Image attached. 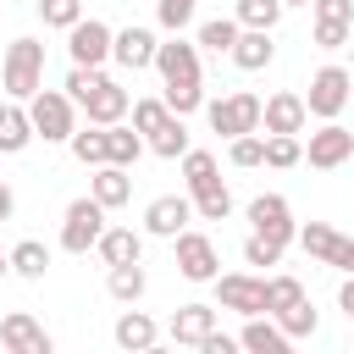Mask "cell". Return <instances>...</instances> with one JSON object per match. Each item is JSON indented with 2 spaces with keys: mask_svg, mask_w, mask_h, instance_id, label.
Masks as SVG:
<instances>
[{
  "mask_svg": "<svg viewBox=\"0 0 354 354\" xmlns=\"http://www.w3.org/2000/svg\"><path fill=\"white\" fill-rule=\"evenodd\" d=\"M28 116L44 144H72V133H77V100L66 88H39L28 100Z\"/></svg>",
  "mask_w": 354,
  "mask_h": 354,
  "instance_id": "3",
  "label": "cell"
},
{
  "mask_svg": "<svg viewBox=\"0 0 354 354\" xmlns=\"http://www.w3.org/2000/svg\"><path fill=\"white\" fill-rule=\"evenodd\" d=\"M227 160L232 166H266V133H243V138H232V149H227Z\"/></svg>",
  "mask_w": 354,
  "mask_h": 354,
  "instance_id": "36",
  "label": "cell"
},
{
  "mask_svg": "<svg viewBox=\"0 0 354 354\" xmlns=\"http://www.w3.org/2000/svg\"><path fill=\"white\" fill-rule=\"evenodd\" d=\"M304 122H310L304 94H271L266 111H260V127L266 133H304Z\"/></svg>",
  "mask_w": 354,
  "mask_h": 354,
  "instance_id": "17",
  "label": "cell"
},
{
  "mask_svg": "<svg viewBox=\"0 0 354 354\" xmlns=\"http://www.w3.org/2000/svg\"><path fill=\"white\" fill-rule=\"evenodd\" d=\"M332 266H337L343 277H354V238H343V243H337V254H332Z\"/></svg>",
  "mask_w": 354,
  "mask_h": 354,
  "instance_id": "45",
  "label": "cell"
},
{
  "mask_svg": "<svg viewBox=\"0 0 354 354\" xmlns=\"http://www.w3.org/2000/svg\"><path fill=\"white\" fill-rule=\"evenodd\" d=\"M149 149H155L160 160H183V155L194 149V144H188V127H183V116H177V111H171V116L149 133Z\"/></svg>",
  "mask_w": 354,
  "mask_h": 354,
  "instance_id": "23",
  "label": "cell"
},
{
  "mask_svg": "<svg viewBox=\"0 0 354 354\" xmlns=\"http://www.w3.org/2000/svg\"><path fill=\"white\" fill-rule=\"evenodd\" d=\"M348 72H354V44H348Z\"/></svg>",
  "mask_w": 354,
  "mask_h": 354,
  "instance_id": "50",
  "label": "cell"
},
{
  "mask_svg": "<svg viewBox=\"0 0 354 354\" xmlns=\"http://www.w3.org/2000/svg\"><path fill=\"white\" fill-rule=\"evenodd\" d=\"M249 227L260 238H277V243H293L299 238V221H293V205L282 194H254L249 199Z\"/></svg>",
  "mask_w": 354,
  "mask_h": 354,
  "instance_id": "10",
  "label": "cell"
},
{
  "mask_svg": "<svg viewBox=\"0 0 354 354\" xmlns=\"http://www.w3.org/2000/svg\"><path fill=\"white\" fill-rule=\"evenodd\" d=\"M348 155H354V133H348V127H337V122L315 127V133H310V144H304V160H310L315 171H332V166H343Z\"/></svg>",
  "mask_w": 354,
  "mask_h": 354,
  "instance_id": "11",
  "label": "cell"
},
{
  "mask_svg": "<svg viewBox=\"0 0 354 354\" xmlns=\"http://www.w3.org/2000/svg\"><path fill=\"white\" fill-rule=\"evenodd\" d=\"M11 271L28 277V282H44V271H50V249H44L39 238H22V243L11 249Z\"/></svg>",
  "mask_w": 354,
  "mask_h": 354,
  "instance_id": "29",
  "label": "cell"
},
{
  "mask_svg": "<svg viewBox=\"0 0 354 354\" xmlns=\"http://www.w3.org/2000/svg\"><path fill=\"white\" fill-rule=\"evenodd\" d=\"M188 221H194V194H188V199H183V194H160V199H149V210H144V232H149V238H177Z\"/></svg>",
  "mask_w": 354,
  "mask_h": 354,
  "instance_id": "12",
  "label": "cell"
},
{
  "mask_svg": "<svg viewBox=\"0 0 354 354\" xmlns=\"http://www.w3.org/2000/svg\"><path fill=\"white\" fill-rule=\"evenodd\" d=\"M277 321H282V332H288L293 343H299V337H315V326H321V315H315V304H310V299H299V304H293V310H282Z\"/></svg>",
  "mask_w": 354,
  "mask_h": 354,
  "instance_id": "35",
  "label": "cell"
},
{
  "mask_svg": "<svg viewBox=\"0 0 354 354\" xmlns=\"http://www.w3.org/2000/svg\"><path fill=\"white\" fill-rule=\"evenodd\" d=\"M310 11L321 22H354V0H310Z\"/></svg>",
  "mask_w": 354,
  "mask_h": 354,
  "instance_id": "43",
  "label": "cell"
},
{
  "mask_svg": "<svg viewBox=\"0 0 354 354\" xmlns=\"http://www.w3.org/2000/svg\"><path fill=\"white\" fill-rule=\"evenodd\" d=\"M39 133H33V116H28V105L17 100L11 111H6V122H0V155H17V149H28Z\"/></svg>",
  "mask_w": 354,
  "mask_h": 354,
  "instance_id": "24",
  "label": "cell"
},
{
  "mask_svg": "<svg viewBox=\"0 0 354 354\" xmlns=\"http://www.w3.org/2000/svg\"><path fill=\"white\" fill-rule=\"evenodd\" d=\"M166 116H171V105H166V100H133V127H138L144 138H149Z\"/></svg>",
  "mask_w": 354,
  "mask_h": 354,
  "instance_id": "39",
  "label": "cell"
},
{
  "mask_svg": "<svg viewBox=\"0 0 354 354\" xmlns=\"http://www.w3.org/2000/svg\"><path fill=\"white\" fill-rule=\"evenodd\" d=\"M111 44H116V28H105L100 17H83L66 28V55L72 66H105L111 61Z\"/></svg>",
  "mask_w": 354,
  "mask_h": 354,
  "instance_id": "8",
  "label": "cell"
},
{
  "mask_svg": "<svg viewBox=\"0 0 354 354\" xmlns=\"http://www.w3.org/2000/svg\"><path fill=\"white\" fill-rule=\"evenodd\" d=\"M299 299H304V282H299V277H271V315L293 310Z\"/></svg>",
  "mask_w": 354,
  "mask_h": 354,
  "instance_id": "42",
  "label": "cell"
},
{
  "mask_svg": "<svg viewBox=\"0 0 354 354\" xmlns=\"http://www.w3.org/2000/svg\"><path fill=\"white\" fill-rule=\"evenodd\" d=\"M260 111H266V100L260 94H249V88H232V94H221V100H210L205 105V116H210V127L232 144V138H243V133H260Z\"/></svg>",
  "mask_w": 354,
  "mask_h": 354,
  "instance_id": "4",
  "label": "cell"
},
{
  "mask_svg": "<svg viewBox=\"0 0 354 354\" xmlns=\"http://www.w3.org/2000/svg\"><path fill=\"white\" fill-rule=\"evenodd\" d=\"M6 111H11V105H0V122H6Z\"/></svg>",
  "mask_w": 354,
  "mask_h": 354,
  "instance_id": "51",
  "label": "cell"
},
{
  "mask_svg": "<svg viewBox=\"0 0 354 354\" xmlns=\"http://www.w3.org/2000/svg\"><path fill=\"white\" fill-rule=\"evenodd\" d=\"M299 243H304V254H310V260L332 266V254H337L343 232H337V227H326V221H310V227H299Z\"/></svg>",
  "mask_w": 354,
  "mask_h": 354,
  "instance_id": "28",
  "label": "cell"
},
{
  "mask_svg": "<svg viewBox=\"0 0 354 354\" xmlns=\"http://www.w3.org/2000/svg\"><path fill=\"white\" fill-rule=\"evenodd\" d=\"M282 249H288V243L260 238V232H249V238H243V260H249V266H277V260H282Z\"/></svg>",
  "mask_w": 354,
  "mask_h": 354,
  "instance_id": "40",
  "label": "cell"
},
{
  "mask_svg": "<svg viewBox=\"0 0 354 354\" xmlns=\"http://www.w3.org/2000/svg\"><path fill=\"white\" fill-rule=\"evenodd\" d=\"M72 155H77L83 166H105V160H111V149H105V127L88 122V133H72Z\"/></svg>",
  "mask_w": 354,
  "mask_h": 354,
  "instance_id": "34",
  "label": "cell"
},
{
  "mask_svg": "<svg viewBox=\"0 0 354 354\" xmlns=\"http://www.w3.org/2000/svg\"><path fill=\"white\" fill-rule=\"evenodd\" d=\"M282 11H288L282 0H238V6H232V17H238L243 28H277Z\"/></svg>",
  "mask_w": 354,
  "mask_h": 354,
  "instance_id": "33",
  "label": "cell"
},
{
  "mask_svg": "<svg viewBox=\"0 0 354 354\" xmlns=\"http://www.w3.org/2000/svg\"><path fill=\"white\" fill-rule=\"evenodd\" d=\"M127 111H133V94H127L116 77H100V83H94V94L83 100V116H88L94 127H111V122H122Z\"/></svg>",
  "mask_w": 354,
  "mask_h": 354,
  "instance_id": "13",
  "label": "cell"
},
{
  "mask_svg": "<svg viewBox=\"0 0 354 354\" xmlns=\"http://www.w3.org/2000/svg\"><path fill=\"white\" fill-rule=\"evenodd\" d=\"M238 348V337H227V332H205V343H199V354H232Z\"/></svg>",
  "mask_w": 354,
  "mask_h": 354,
  "instance_id": "44",
  "label": "cell"
},
{
  "mask_svg": "<svg viewBox=\"0 0 354 354\" xmlns=\"http://www.w3.org/2000/svg\"><path fill=\"white\" fill-rule=\"evenodd\" d=\"M282 6H310V0H282Z\"/></svg>",
  "mask_w": 354,
  "mask_h": 354,
  "instance_id": "49",
  "label": "cell"
},
{
  "mask_svg": "<svg viewBox=\"0 0 354 354\" xmlns=\"http://www.w3.org/2000/svg\"><path fill=\"white\" fill-rule=\"evenodd\" d=\"M221 171H216V155L210 149H188L183 155V183H188V194H199V188H210Z\"/></svg>",
  "mask_w": 354,
  "mask_h": 354,
  "instance_id": "32",
  "label": "cell"
},
{
  "mask_svg": "<svg viewBox=\"0 0 354 354\" xmlns=\"http://www.w3.org/2000/svg\"><path fill=\"white\" fill-rule=\"evenodd\" d=\"M238 348H249V354H288V348H293V337L282 332V321H277V315H243Z\"/></svg>",
  "mask_w": 354,
  "mask_h": 354,
  "instance_id": "16",
  "label": "cell"
},
{
  "mask_svg": "<svg viewBox=\"0 0 354 354\" xmlns=\"http://www.w3.org/2000/svg\"><path fill=\"white\" fill-rule=\"evenodd\" d=\"M155 72L166 77V105L177 111V116H188V111H199L205 105V88H199V44H188L183 33H171L160 50H155Z\"/></svg>",
  "mask_w": 354,
  "mask_h": 354,
  "instance_id": "1",
  "label": "cell"
},
{
  "mask_svg": "<svg viewBox=\"0 0 354 354\" xmlns=\"http://www.w3.org/2000/svg\"><path fill=\"white\" fill-rule=\"evenodd\" d=\"M171 343H188V348H199L205 343V332H216V310L210 304H183L177 315H171Z\"/></svg>",
  "mask_w": 354,
  "mask_h": 354,
  "instance_id": "20",
  "label": "cell"
},
{
  "mask_svg": "<svg viewBox=\"0 0 354 354\" xmlns=\"http://www.w3.org/2000/svg\"><path fill=\"white\" fill-rule=\"evenodd\" d=\"M0 343H6L11 354H50V332H44L28 310H11V315L0 321Z\"/></svg>",
  "mask_w": 354,
  "mask_h": 354,
  "instance_id": "15",
  "label": "cell"
},
{
  "mask_svg": "<svg viewBox=\"0 0 354 354\" xmlns=\"http://www.w3.org/2000/svg\"><path fill=\"white\" fill-rule=\"evenodd\" d=\"M88 194H94V199H100L105 210L127 205V199H133V166H116V160L94 166V177H88Z\"/></svg>",
  "mask_w": 354,
  "mask_h": 354,
  "instance_id": "18",
  "label": "cell"
},
{
  "mask_svg": "<svg viewBox=\"0 0 354 354\" xmlns=\"http://www.w3.org/2000/svg\"><path fill=\"white\" fill-rule=\"evenodd\" d=\"M100 232H105V205H100L94 194L72 199V205H66V221H61V249H66V254H88V249L100 243Z\"/></svg>",
  "mask_w": 354,
  "mask_h": 354,
  "instance_id": "6",
  "label": "cell"
},
{
  "mask_svg": "<svg viewBox=\"0 0 354 354\" xmlns=\"http://www.w3.org/2000/svg\"><path fill=\"white\" fill-rule=\"evenodd\" d=\"M194 11H199V0H155V17H160L166 33H183L194 22Z\"/></svg>",
  "mask_w": 354,
  "mask_h": 354,
  "instance_id": "37",
  "label": "cell"
},
{
  "mask_svg": "<svg viewBox=\"0 0 354 354\" xmlns=\"http://www.w3.org/2000/svg\"><path fill=\"white\" fill-rule=\"evenodd\" d=\"M348 94H354V72H348V66H321V72L310 77V94H304V105H310V116H321V122H337V111L348 105Z\"/></svg>",
  "mask_w": 354,
  "mask_h": 354,
  "instance_id": "7",
  "label": "cell"
},
{
  "mask_svg": "<svg viewBox=\"0 0 354 354\" xmlns=\"http://www.w3.org/2000/svg\"><path fill=\"white\" fill-rule=\"evenodd\" d=\"M0 88H6L11 100H22V105L44 88V44H39V39H11V44H6Z\"/></svg>",
  "mask_w": 354,
  "mask_h": 354,
  "instance_id": "2",
  "label": "cell"
},
{
  "mask_svg": "<svg viewBox=\"0 0 354 354\" xmlns=\"http://www.w3.org/2000/svg\"><path fill=\"white\" fill-rule=\"evenodd\" d=\"M299 160H304V144H299V133H266V166L288 171V166H299Z\"/></svg>",
  "mask_w": 354,
  "mask_h": 354,
  "instance_id": "31",
  "label": "cell"
},
{
  "mask_svg": "<svg viewBox=\"0 0 354 354\" xmlns=\"http://www.w3.org/2000/svg\"><path fill=\"white\" fill-rule=\"evenodd\" d=\"M105 288H111V299L138 304V299H144V288H149V277H144V266H138V260H127V266H111Z\"/></svg>",
  "mask_w": 354,
  "mask_h": 354,
  "instance_id": "26",
  "label": "cell"
},
{
  "mask_svg": "<svg viewBox=\"0 0 354 354\" xmlns=\"http://www.w3.org/2000/svg\"><path fill=\"white\" fill-rule=\"evenodd\" d=\"M6 277H11V254H0V282H6Z\"/></svg>",
  "mask_w": 354,
  "mask_h": 354,
  "instance_id": "48",
  "label": "cell"
},
{
  "mask_svg": "<svg viewBox=\"0 0 354 354\" xmlns=\"http://www.w3.org/2000/svg\"><path fill=\"white\" fill-rule=\"evenodd\" d=\"M194 216H199V221H227V216H232V194H227V183H221V177H216L210 188H199V194H194Z\"/></svg>",
  "mask_w": 354,
  "mask_h": 354,
  "instance_id": "30",
  "label": "cell"
},
{
  "mask_svg": "<svg viewBox=\"0 0 354 354\" xmlns=\"http://www.w3.org/2000/svg\"><path fill=\"white\" fill-rule=\"evenodd\" d=\"M94 249H100L105 266H127V260H144V232H133V227H105Z\"/></svg>",
  "mask_w": 354,
  "mask_h": 354,
  "instance_id": "21",
  "label": "cell"
},
{
  "mask_svg": "<svg viewBox=\"0 0 354 354\" xmlns=\"http://www.w3.org/2000/svg\"><path fill=\"white\" fill-rule=\"evenodd\" d=\"M116 343H122V348H155V343H160V326H155L144 310H122V315H116Z\"/></svg>",
  "mask_w": 354,
  "mask_h": 354,
  "instance_id": "22",
  "label": "cell"
},
{
  "mask_svg": "<svg viewBox=\"0 0 354 354\" xmlns=\"http://www.w3.org/2000/svg\"><path fill=\"white\" fill-rule=\"evenodd\" d=\"M105 149H111V160H116V166H133V160L149 149V138H144L138 127H122V122H111V127H105Z\"/></svg>",
  "mask_w": 354,
  "mask_h": 354,
  "instance_id": "25",
  "label": "cell"
},
{
  "mask_svg": "<svg viewBox=\"0 0 354 354\" xmlns=\"http://www.w3.org/2000/svg\"><path fill=\"white\" fill-rule=\"evenodd\" d=\"M39 17H44V28H72V22H83V0H39Z\"/></svg>",
  "mask_w": 354,
  "mask_h": 354,
  "instance_id": "38",
  "label": "cell"
},
{
  "mask_svg": "<svg viewBox=\"0 0 354 354\" xmlns=\"http://www.w3.org/2000/svg\"><path fill=\"white\" fill-rule=\"evenodd\" d=\"M155 50H160V39L149 33V28H122L116 33V44H111V61L116 66H127V72H144V66H155Z\"/></svg>",
  "mask_w": 354,
  "mask_h": 354,
  "instance_id": "14",
  "label": "cell"
},
{
  "mask_svg": "<svg viewBox=\"0 0 354 354\" xmlns=\"http://www.w3.org/2000/svg\"><path fill=\"white\" fill-rule=\"evenodd\" d=\"M315 44L321 50H348L354 44V22H321L315 17Z\"/></svg>",
  "mask_w": 354,
  "mask_h": 354,
  "instance_id": "41",
  "label": "cell"
},
{
  "mask_svg": "<svg viewBox=\"0 0 354 354\" xmlns=\"http://www.w3.org/2000/svg\"><path fill=\"white\" fill-rule=\"evenodd\" d=\"M238 33H243V22H238V17H210V22H199V44H205L210 55H232Z\"/></svg>",
  "mask_w": 354,
  "mask_h": 354,
  "instance_id": "27",
  "label": "cell"
},
{
  "mask_svg": "<svg viewBox=\"0 0 354 354\" xmlns=\"http://www.w3.org/2000/svg\"><path fill=\"white\" fill-rule=\"evenodd\" d=\"M277 61V44H271V28H243L238 44H232V66L238 72H260Z\"/></svg>",
  "mask_w": 354,
  "mask_h": 354,
  "instance_id": "19",
  "label": "cell"
},
{
  "mask_svg": "<svg viewBox=\"0 0 354 354\" xmlns=\"http://www.w3.org/2000/svg\"><path fill=\"white\" fill-rule=\"evenodd\" d=\"M216 304L232 315H271V277L227 271V277H216Z\"/></svg>",
  "mask_w": 354,
  "mask_h": 354,
  "instance_id": "5",
  "label": "cell"
},
{
  "mask_svg": "<svg viewBox=\"0 0 354 354\" xmlns=\"http://www.w3.org/2000/svg\"><path fill=\"white\" fill-rule=\"evenodd\" d=\"M171 249H177V271L188 277V282H216L221 277V254H216V243L205 238V232H177L171 238Z\"/></svg>",
  "mask_w": 354,
  "mask_h": 354,
  "instance_id": "9",
  "label": "cell"
},
{
  "mask_svg": "<svg viewBox=\"0 0 354 354\" xmlns=\"http://www.w3.org/2000/svg\"><path fill=\"white\" fill-rule=\"evenodd\" d=\"M11 210H17V194L0 183V221H11Z\"/></svg>",
  "mask_w": 354,
  "mask_h": 354,
  "instance_id": "47",
  "label": "cell"
},
{
  "mask_svg": "<svg viewBox=\"0 0 354 354\" xmlns=\"http://www.w3.org/2000/svg\"><path fill=\"white\" fill-rule=\"evenodd\" d=\"M337 310H343V315H348V321H354V277H348V282H343V288H337Z\"/></svg>",
  "mask_w": 354,
  "mask_h": 354,
  "instance_id": "46",
  "label": "cell"
}]
</instances>
